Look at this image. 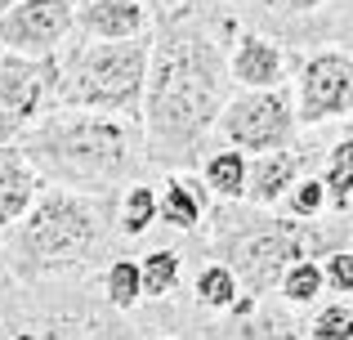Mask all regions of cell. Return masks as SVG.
<instances>
[{"label": "cell", "mask_w": 353, "mask_h": 340, "mask_svg": "<svg viewBox=\"0 0 353 340\" xmlns=\"http://www.w3.org/2000/svg\"><path fill=\"white\" fill-rule=\"evenodd\" d=\"M282 296L291 300V305H309V300H318V291L327 287V278H322V264L313 260V255H304V260H295L291 269L282 273Z\"/></svg>", "instance_id": "ac0fdd59"}, {"label": "cell", "mask_w": 353, "mask_h": 340, "mask_svg": "<svg viewBox=\"0 0 353 340\" xmlns=\"http://www.w3.org/2000/svg\"><path fill=\"white\" fill-rule=\"evenodd\" d=\"M353 112V59L340 50H322L300 68V112L295 121L322 126Z\"/></svg>", "instance_id": "9c48e42d"}, {"label": "cell", "mask_w": 353, "mask_h": 340, "mask_svg": "<svg viewBox=\"0 0 353 340\" xmlns=\"http://www.w3.org/2000/svg\"><path fill=\"white\" fill-rule=\"evenodd\" d=\"M300 170H304V152L295 148L259 152L255 166H246V201L250 206H273L286 188H295Z\"/></svg>", "instance_id": "4fadbf2b"}, {"label": "cell", "mask_w": 353, "mask_h": 340, "mask_svg": "<svg viewBox=\"0 0 353 340\" xmlns=\"http://www.w3.org/2000/svg\"><path fill=\"white\" fill-rule=\"evenodd\" d=\"M148 50H152L148 36L77 45L63 59L54 50V103L139 121V112H143V81H148Z\"/></svg>", "instance_id": "3957f363"}, {"label": "cell", "mask_w": 353, "mask_h": 340, "mask_svg": "<svg viewBox=\"0 0 353 340\" xmlns=\"http://www.w3.org/2000/svg\"><path fill=\"white\" fill-rule=\"evenodd\" d=\"M45 103H54V54L23 59L0 50V143L27 130Z\"/></svg>", "instance_id": "52a82bcc"}, {"label": "cell", "mask_w": 353, "mask_h": 340, "mask_svg": "<svg viewBox=\"0 0 353 340\" xmlns=\"http://www.w3.org/2000/svg\"><path fill=\"white\" fill-rule=\"evenodd\" d=\"M273 9H286V14H304V9H318L322 0H268Z\"/></svg>", "instance_id": "484cf974"}, {"label": "cell", "mask_w": 353, "mask_h": 340, "mask_svg": "<svg viewBox=\"0 0 353 340\" xmlns=\"http://www.w3.org/2000/svg\"><path fill=\"white\" fill-rule=\"evenodd\" d=\"M201 206H206L201 179H188V174L179 179V174H174V179H165V192H161V201H157V219H165V224L179 228V233H188V228H197Z\"/></svg>", "instance_id": "5bb4252c"}, {"label": "cell", "mask_w": 353, "mask_h": 340, "mask_svg": "<svg viewBox=\"0 0 353 340\" xmlns=\"http://www.w3.org/2000/svg\"><path fill=\"white\" fill-rule=\"evenodd\" d=\"M9 5H18V0H0V14H5V9H9Z\"/></svg>", "instance_id": "4316f807"}, {"label": "cell", "mask_w": 353, "mask_h": 340, "mask_svg": "<svg viewBox=\"0 0 353 340\" xmlns=\"http://www.w3.org/2000/svg\"><path fill=\"white\" fill-rule=\"evenodd\" d=\"M331 237L309 233L304 219H273V224L246 228L228 242V269L237 273V287L246 296H264L282 282V273L291 269L295 260L313 255V246H327Z\"/></svg>", "instance_id": "5b68a950"}, {"label": "cell", "mask_w": 353, "mask_h": 340, "mask_svg": "<svg viewBox=\"0 0 353 340\" xmlns=\"http://www.w3.org/2000/svg\"><path fill=\"white\" fill-rule=\"evenodd\" d=\"M228 103V63L210 27L192 9H174L161 18L157 41L148 50L143 81V139L152 157L179 161L192 157L201 134L219 121Z\"/></svg>", "instance_id": "6da1fadb"}, {"label": "cell", "mask_w": 353, "mask_h": 340, "mask_svg": "<svg viewBox=\"0 0 353 340\" xmlns=\"http://www.w3.org/2000/svg\"><path fill=\"white\" fill-rule=\"evenodd\" d=\"M233 340H300L295 332V323H286V318H250V323H237Z\"/></svg>", "instance_id": "603a6c76"}, {"label": "cell", "mask_w": 353, "mask_h": 340, "mask_svg": "<svg viewBox=\"0 0 353 340\" xmlns=\"http://www.w3.org/2000/svg\"><path fill=\"white\" fill-rule=\"evenodd\" d=\"M219 130L228 134V143L246 152H277L291 143L295 134V108L291 94L282 86L273 90H246L233 103H224L219 112Z\"/></svg>", "instance_id": "8992f818"}, {"label": "cell", "mask_w": 353, "mask_h": 340, "mask_svg": "<svg viewBox=\"0 0 353 340\" xmlns=\"http://www.w3.org/2000/svg\"><path fill=\"white\" fill-rule=\"evenodd\" d=\"M228 77H233L237 86H246V90H273V86L286 81V54L277 50L268 36L246 32L237 41L233 59H228Z\"/></svg>", "instance_id": "8fae6325"}, {"label": "cell", "mask_w": 353, "mask_h": 340, "mask_svg": "<svg viewBox=\"0 0 353 340\" xmlns=\"http://www.w3.org/2000/svg\"><path fill=\"white\" fill-rule=\"evenodd\" d=\"M237 273L228 269V264H206V269L197 273V300L206 309H233L237 305Z\"/></svg>", "instance_id": "e0dca14e"}, {"label": "cell", "mask_w": 353, "mask_h": 340, "mask_svg": "<svg viewBox=\"0 0 353 340\" xmlns=\"http://www.w3.org/2000/svg\"><path fill=\"white\" fill-rule=\"evenodd\" d=\"M36 197H41V174L23 157V148H14L5 139L0 143V228L18 224Z\"/></svg>", "instance_id": "7c38bea8"}, {"label": "cell", "mask_w": 353, "mask_h": 340, "mask_svg": "<svg viewBox=\"0 0 353 340\" xmlns=\"http://www.w3.org/2000/svg\"><path fill=\"white\" fill-rule=\"evenodd\" d=\"M206 183L215 197L224 201H241L246 197V157L237 148H224L215 157H206Z\"/></svg>", "instance_id": "9a60e30c"}, {"label": "cell", "mask_w": 353, "mask_h": 340, "mask_svg": "<svg viewBox=\"0 0 353 340\" xmlns=\"http://www.w3.org/2000/svg\"><path fill=\"white\" fill-rule=\"evenodd\" d=\"M23 157L36 174L68 183V188H108L121 174H130L134 161V121L90 108H63L45 112L23 134Z\"/></svg>", "instance_id": "7a4b0ae2"}, {"label": "cell", "mask_w": 353, "mask_h": 340, "mask_svg": "<svg viewBox=\"0 0 353 340\" xmlns=\"http://www.w3.org/2000/svg\"><path fill=\"white\" fill-rule=\"evenodd\" d=\"M322 278H327L331 291H353V251H331L327 264H322Z\"/></svg>", "instance_id": "d4e9b609"}, {"label": "cell", "mask_w": 353, "mask_h": 340, "mask_svg": "<svg viewBox=\"0 0 353 340\" xmlns=\"http://www.w3.org/2000/svg\"><path fill=\"white\" fill-rule=\"evenodd\" d=\"M77 27L94 41H134L148 36V9L139 0H81Z\"/></svg>", "instance_id": "30bf717a"}, {"label": "cell", "mask_w": 353, "mask_h": 340, "mask_svg": "<svg viewBox=\"0 0 353 340\" xmlns=\"http://www.w3.org/2000/svg\"><path fill=\"white\" fill-rule=\"evenodd\" d=\"M322 183H327V201H331L336 210H345L349 197H353V139H340L336 148H331Z\"/></svg>", "instance_id": "2e32d148"}, {"label": "cell", "mask_w": 353, "mask_h": 340, "mask_svg": "<svg viewBox=\"0 0 353 340\" xmlns=\"http://www.w3.org/2000/svg\"><path fill=\"white\" fill-rule=\"evenodd\" d=\"M152 219H157L152 183H134V188L125 192V201H121V233H125V237H143Z\"/></svg>", "instance_id": "ffe728a7"}, {"label": "cell", "mask_w": 353, "mask_h": 340, "mask_svg": "<svg viewBox=\"0 0 353 340\" xmlns=\"http://www.w3.org/2000/svg\"><path fill=\"white\" fill-rule=\"evenodd\" d=\"M81 0H18L0 14V50L23 54V59H45L54 54L68 32L77 27Z\"/></svg>", "instance_id": "ba28073f"}, {"label": "cell", "mask_w": 353, "mask_h": 340, "mask_svg": "<svg viewBox=\"0 0 353 340\" xmlns=\"http://www.w3.org/2000/svg\"><path fill=\"white\" fill-rule=\"evenodd\" d=\"M139 273H143V296H170L179 287L183 260H179V251H152L139 264Z\"/></svg>", "instance_id": "d6986e66"}, {"label": "cell", "mask_w": 353, "mask_h": 340, "mask_svg": "<svg viewBox=\"0 0 353 340\" xmlns=\"http://www.w3.org/2000/svg\"><path fill=\"white\" fill-rule=\"evenodd\" d=\"M322 206H327V183H322V179H295V188H291V215L295 219H313Z\"/></svg>", "instance_id": "cb8c5ba5"}, {"label": "cell", "mask_w": 353, "mask_h": 340, "mask_svg": "<svg viewBox=\"0 0 353 340\" xmlns=\"http://www.w3.org/2000/svg\"><path fill=\"white\" fill-rule=\"evenodd\" d=\"M103 237L99 206L81 192H41L14 228L9 242V264L23 278L68 269L77 260H90V251Z\"/></svg>", "instance_id": "277c9868"}, {"label": "cell", "mask_w": 353, "mask_h": 340, "mask_svg": "<svg viewBox=\"0 0 353 340\" xmlns=\"http://www.w3.org/2000/svg\"><path fill=\"white\" fill-rule=\"evenodd\" d=\"M313 340H353V309L345 305H327L318 318L309 323Z\"/></svg>", "instance_id": "7402d4cb"}, {"label": "cell", "mask_w": 353, "mask_h": 340, "mask_svg": "<svg viewBox=\"0 0 353 340\" xmlns=\"http://www.w3.org/2000/svg\"><path fill=\"white\" fill-rule=\"evenodd\" d=\"M103 291L112 309H130L139 296H143V273H139L134 260H112V269L103 273Z\"/></svg>", "instance_id": "44dd1931"}]
</instances>
